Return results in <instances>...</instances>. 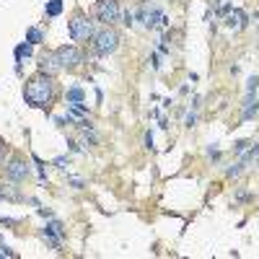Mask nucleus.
<instances>
[{
    "label": "nucleus",
    "mask_w": 259,
    "mask_h": 259,
    "mask_svg": "<svg viewBox=\"0 0 259 259\" xmlns=\"http://www.w3.org/2000/svg\"><path fill=\"white\" fill-rule=\"evenodd\" d=\"M44 39V34H42V29H37V26H32L26 32V42H32V44H39Z\"/></svg>",
    "instance_id": "nucleus-13"
},
{
    "label": "nucleus",
    "mask_w": 259,
    "mask_h": 259,
    "mask_svg": "<svg viewBox=\"0 0 259 259\" xmlns=\"http://www.w3.org/2000/svg\"><path fill=\"white\" fill-rule=\"evenodd\" d=\"M55 94H57V88H55L52 75H44V73H37L34 78H29L26 88H24L26 104L29 106H37V109H50Z\"/></svg>",
    "instance_id": "nucleus-1"
},
{
    "label": "nucleus",
    "mask_w": 259,
    "mask_h": 259,
    "mask_svg": "<svg viewBox=\"0 0 259 259\" xmlns=\"http://www.w3.org/2000/svg\"><path fill=\"white\" fill-rule=\"evenodd\" d=\"M225 26L228 29H233V32H241L243 26H246V13L233 8V11H228V16H225Z\"/></svg>",
    "instance_id": "nucleus-9"
},
{
    "label": "nucleus",
    "mask_w": 259,
    "mask_h": 259,
    "mask_svg": "<svg viewBox=\"0 0 259 259\" xmlns=\"http://www.w3.org/2000/svg\"><path fill=\"white\" fill-rule=\"evenodd\" d=\"M57 60H60V65H63V70H73V68H78L83 63V52L78 47H73V44H63L60 50H55Z\"/></svg>",
    "instance_id": "nucleus-3"
},
{
    "label": "nucleus",
    "mask_w": 259,
    "mask_h": 259,
    "mask_svg": "<svg viewBox=\"0 0 259 259\" xmlns=\"http://www.w3.org/2000/svg\"><path fill=\"white\" fill-rule=\"evenodd\" d=\"M0 200H6V187L0 184Z\"/></svg>",
    "instance_id": "nucleus-16"
},
{
    "label": "nucleus",
    "mask_w": 259,
    "mask_h": 259,
    "mask_svg": "<svg viewBox=\"0 0 259 259\" xmlns=\"http://www.w3.org/2000/svg\"><path fill=\"white\" fill-rule=\"evenodd\" d=\"M117 47H119V34L114 32L112 26H106V29H101V32L94 34V50H96V55H112Z\"/></svg>",
    "instance_id": "nucleus-2"
},
{
    "label": "nucleus",
    "mask_w": 259,
    "mask_h": 259,
    "mask_svg": "<svg viewBox=\"0 0 259 259\" xmlns=\"http://www.w3.org/2000/svg\"><path fill=\"white\" fill-rule=\"evenodd\" d=\"M29 163L21 158V156H16V158H11V163H6V176L11 179V181H24L26 176H29Z\"/></svg>",
    "instance_id": "nucleus-6"
},
{
    "label": "nucleus",
    "mask_w": 259,
    "mask_h": 259,
    "mask_svg": "<svg viewBox=\"0 0 259 259\" xmlns=\"http://www.w3.org/2000/svg\"><path fill=\"white\" fill-rule=\"evenodd\" d=\"M32 50H34L32 42H24V44H19V47H16V70L19 73H21V60L32 55Z\"/></svg>",
    "instance_id": "nucleus-10"
},
{
    "label": "nucleus",
    "mask_w": 259,
    "mask_h": 259,
    "mask_svg": "<svg viewBox=\"0 0 259 259\" xmlns=\"http://www.w3.org/2000/svg\"><path fill=\"white\" fill-rule=\"evenodd\" d=\"M88 37H94V21H88L86 16H75L70 21V39L75 42H81V39H88Z\"/></svg>",
    "instance_id": "nucleus-5"
},
{
    "label": "nucleus",
    "mask_w": 259,
    "mask_h": 259,
    "mask_svg": "<svg viewBox=\"0 0 259 259\" xmlns=\"http://www.w3.org/2000/svg\"><path fill=\"white\" fill-rule=\"evenodd\" d=\"M94 13H96V19L104 21L106 26H112L117 19H119V3L117 0H99V3L94 6Z\"/></svg>",
    "instance_id": "nucleus-4"
},
{
    "label": "nucleus",
    "mask_w": 259,
    "mask_h": 259,
    "mask_svg": "<svg viewBox=\"0 0 259 259\" xmlns=\"http://www.w3.org/2000/svg\"><path fill=\"white\" fill-rule=\"evenodd\" d=\"M6 156H8V143L0 140V166H6Z\"/></svg>",
    "instance_id": "nucleus-15"
},
{
    "label": "nucleus",
    "mask_w": 259,
    "mask_h": 259,
    "mask_svg": "<svg viewBox=\"0 0 259 259\" xmlns=\"http://www.w3.org/2000/svg\"><path fill=\"white\" fill-rule=\"evenodd\" d=\"M83 99H86V94H83L81 86H73V88L68 91V101H70V104H83Z\"/></svg>",
    "instance_id": "nucleus-12"
},
{
    "label": "nucleus",
    "mask_w": 259,
    "mask_h": 259,
    "mask_svg": "<svg viewBox=\"0 0 259 259\" xmlns=\"http://www.w3.org/2000/svg\"><path fill=\"white\" fill-rule=\"evenodd\" d=\"M256 114V99L251 101V96L246 99V106H243V114H241V119H251Z\"/></svg>",
    "instance_id": "nucleus-14"
},
{
    "label": "nucleus",
    "mask_w": 259,
    "mask_h": 259,
    "mask_svg": "<svg viewBox=\"0 0 259 259\" xmlns=\"http://www.w3.org/2000/svg\"><path fill=\"white\" fill-rule=\"evenodd\" d=\"M44 11H47V16L55 19L63 13V0H47V6H44Z\"/></svg>",
    "instance_id": "nucleus-11"
},
{
    "label": "nucleus",
    "mask_w": 259,
    "mask_h": 259,
    "mask_svg": "<svg viewBox=\"0 0 259 259\" xmlns=\"http://www.w3.org/2000/svg\"><path fill=\"white\" fill-rule=\"evenodd\" d=\"M60 70H63V65H60V60H57L55 52H44V55L39 57V73L55 75V73H60Z\"/></svg>",
    "instance_id": "nucleus-8"
},
{
    "label": "nucleus",
    "mask_w": 259,
    "mask_h": 259,
    "mask_svg": "<svg viewBox=\"0 0 259 259\" xmlns=\"http://www.w3.org/2000/svg\"><path fill=\"white\" fill-rule=\"evenodd\" d=\"M140 21H143L148 29H153V26H166V21H169V19H166L163 11L143 6V11H140Z\"/></svg>",
    "instance_id": "nucleus-7"
}]
</instances>
